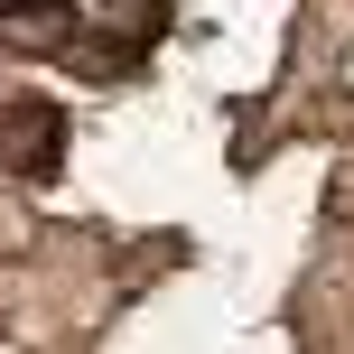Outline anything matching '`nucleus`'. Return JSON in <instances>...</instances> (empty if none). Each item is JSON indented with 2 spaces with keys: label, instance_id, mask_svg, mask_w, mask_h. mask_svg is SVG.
Instances as JSON below:
<instances>
[{
  "label": "nucleus",
  "instance_id": "obj_1",
  "mask_svg": "<svg viewBox=\"0 0 354 354\" xmlns=\"http://www.w3.org/2000/svg\"><path fill=\"white\" fill-rule=\"evenodd\" d=\"M56 159H66V112H56L47 93L0 103V168L10 177H56Z\"/></svg>",
  "mask_w": 354,
  "mask_h": 354
},
{
  "label": "nucleus",
  "instance_id": "obj_2",
  "mask_svg": "<svg viewBox=\"0 0 354 354\" xmlns=\"http://www.w3.org/2000/svg\"><path fill=\"white\" fill-rule=\"evenodd\" d=\"M75 28H84L75 0H0V47H19V56H56Z\"/></svg>",
  "mask_w": 354,
  "mask_h": 354
},
{
  "label": "nucleus",
  "instance_id": "obj_3",
  "mask_svg": "<svg viewBox=\"0 0 354 354\" xmlns=\"http://www.w3.org/2000/svg\"><path fill=\"white\" fill-rule=\"evenodd\" d=\"M168 19H177V0H103V37H122V56L159 47Z\"/></svg>",
  "mask_w": 354,
  "mask_h": 354
}]
</instances>
